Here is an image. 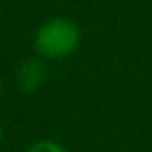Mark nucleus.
<instances>
[{"label":"nucleus","mask_w":152,"mask_h":152,"mask_svg":"<svg viewBox=\"0 0 152 152\" xmlns=\"http://www.w3.org/2000/svg\"><path fill=\"white\" fill-rule=\"evenodd\" d=\"M81 46V29L69 17H52L34 34V48L42 58L58 61L71 56Z\"/></svg>","instance_id":"obj_1"},{"label":"nucleus","mask_w":152,"mask_h":152,"mask_svg":"<svg viewBox=\"0 0 152 152\" xmlns=\"http://www.w3.org/2000/svg\"><path fill=\"white\" fill-rule=\"evenodd\" d=\"M19 79L23 90H36L44 81V67L38 61H27L19 71Z\"/></svg>","instance_id":"obj_2"},{"label":"nucleus","mask_w":152,"mask_h":152,"mask_svg":"<svg viewBox=\"0 0 152 152\" xmlns=\"http://www.w3.org/2000/svg\"><path fill=\"white\" fill-rule=\"evenodd\" d=\"M27 152H69V150L54 140H38L27 148Z\"/></svg>","instance_id":"obj_3"},{"label":"nucleus","mask_w":152,"mask_h":152,"mask_svg":"<svg viewBox=\"0 0 152 152\" xmlns=\"http://www.w3.org/2000/svg\"><path fill=\"white\" fill-rule=\"evenodd\" d=\"M0 142H2V125H0Z\"/></svg>","instance_id":"obj_4"},{"label":"nucleus","mask_w":152,"mask_h":152,"mask_svg":"<svg viewBox=\"0 0 152 152\" xmlns=\"http://www.w3.org/2000/svg\"><path fill=\"white\" fill-rule=\"evenodd\" d=\"M0 92H2V79H0Z\"/></svg>","instance_id":"obj_5"},{"label":"nucleus","mask_w":152,"mask_h":152,"mask_svg":"<svg viewBox=\"0 0 152 152\" xmlns=\"http://www.w3.org/2000/svg\"><path fill=\"white\" fill-rule=\"evenodd\" d=\"M0 17H2V9H0Z\"/></svg>","instance_id":"obj_6"}]
</instances>
